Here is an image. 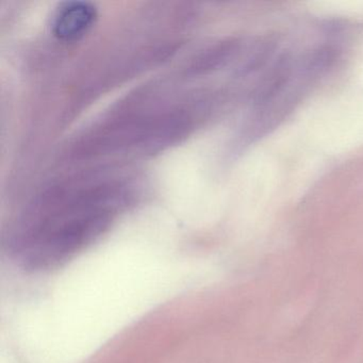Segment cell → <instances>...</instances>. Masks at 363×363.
I'll return each mask as SVG.
<instances>
[{
    "label": "cell",
    "mask_w": 363,
    "mask_h": 363,
    "mask_svg": "<svg viewBox=\"0 0 363 363\" xmlns=\"http://www.w3.org/2000/svg\"><path fill=\"white\" fill-rule=\"evenodd\" d=\"M96 11L88 3L71 1L57 10L52 22L55 35L63 41H74L82 38L94 24Z\"/></svg>",
    "instance_id": "6da1fadb"
}]
</instances>
